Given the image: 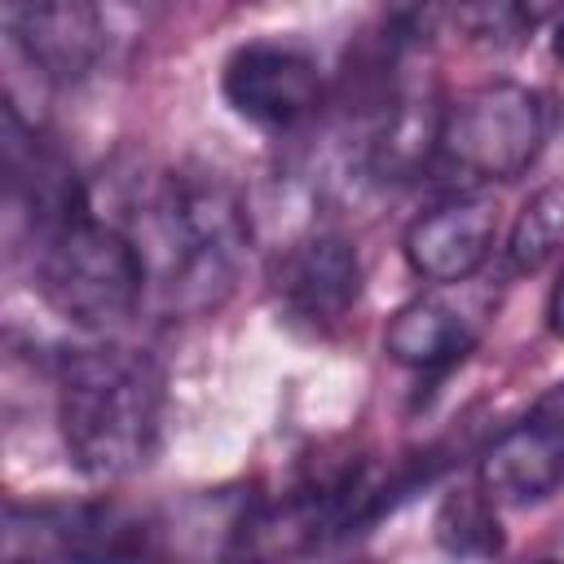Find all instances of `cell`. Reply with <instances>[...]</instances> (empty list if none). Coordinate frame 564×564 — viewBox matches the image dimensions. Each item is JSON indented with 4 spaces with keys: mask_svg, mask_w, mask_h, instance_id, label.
<instances>
[{
    "mask_svg": "<svg viewBox=\"0 0 564 564\" xmlns=\"http://www.w3.org/2000/svg\"><path fill=\"white\" fill-rule=\"evenodd\" d=\"M35 286L53 313L84 330H110L128 322L150 286L137 238L88 212L35 238Z\"/></svg>",
    "mask_w": 564,
    "mask_h": 564,
    "instance_id": "3",
    "label": "cell"
},
{
    "mask_svg": "<svg viewBox=\"0 0 564 564\" xmlns=\"http://www.w3.org/2000/svg\"><path fill=\"white\" fill-rule=\"evenodd\" d=\"M220 97L225 106L264 132L300 128L322 101V70L317 62L282 40H251L238 44L220 66Z\"/></svg>",
    "mask_w": 564,
    "mask_h": 564,
    "instance_id": "6",
    "label": "cell"
},
{
    "mask_svg": "<svg viewBox=\"0 0 564 564\" xmlns=\"http://www.w3.org/2000/svg\"><path fill=\"white\" fill-rule=\"evenodd\" d=\"M476 485L498 507H533L564 485V383L546 388L480 449Z\"/></svg>",
    "mask_w": 564,
    "mask_h": 564,
    "instance_id": "7",
    "label": "cell"
},
{
    "mask_svg": "<svg viewBox=\"0 0 564 564\" xmlns=\"http://www.w3.org/2000/svg\"><path fill=\"white\" fill-rule=\"evenodd\" d=\"M546 326L564 339V269H560L555 286H551V300H546Z\"/></svg>",
    "mask_w": 564,
    "mask_h": 564,
    "instance_id": "15",
    "label": "cell"
},
{
    "mask_svg": "<svg viewBox=\"0 0 564 564\" xmlns=\"http://www.w3.org/2000/svg\"><path fill=\"white\" fill-rule=\"evenodd\" d=\"M494 498L480 489L476 494H454L445 498L441 516H436V542L454 555H494L502 551V533H498V520H494Z\"/></svg>",
    "mask_w": 564,
    "mask_h": 564,
    "instance_id": "13",
    "label": "cell"
},
{
    "mask_svg": "<svg viewBox=\"0 0 564 564\" xmlns=\"http://www.w3.org/2000/svg\"><path fill=\"white\" fill-rule=\"evenodd\" d=\"M273 300L286 322L326 335L361 300V256L344 234L317 229L291 242L273 269Z\"/></svg>",
    "mask_w": 564,
    "mask_h": 564,
    "instance_id": "8",
    "label": "cell"
},
{
    "mask_svg": "<svg viewBox=\"0 0 564 564\" xmlns=\"http://www.w3.org/2000/svg\"><path fill=\"white\" fill-rule=\"evenodd\" d=\"M546 101L516 79H489L454 97L432 132L436 159L463 181H516L546 145Z\"/></svg>",
    "mask_w": 564,
    "mask_h": 564,
    "instance_id": "4",
    "label": "cell"
},
{
    "mask_svg": "<svg viewBox=\"0 0 564 564\" xmlns=\"http://www.w3.org/2000/svg\"><path fill=\"white\" fill-rule=\"evenodd\" d=\"M498 242V207L480 194H454L405 225L401 256L414 278L458 286L485 269Z\"/></svg>",
    "mask_w": 564,
    "mask_h": 564,
    "instance_id": "9",
    "label": "cell"
},
{
    "mask_svg": "<svg viewBox=\"0 0 564 564\" xmlns=\"http://www.w3.org/2000/svg\"><path fill=\"white\" fill-rule=\"evenodd\" d=\"M564 13V0H467V18L480 35H524L538 22Z\"/></svg>",
    "mask_w": 564,
    "mask_h": 564,
    "instance_id": "14",
    "label": "cell"
},
{
    "mask_svg": "<svg viewBox=\"0 0 564 564\" xmlns=\"http://www.w3.org/2000/svg\"><path fill=\"white\" fill-rule=\"evenodd\" d=\"M163 370L128 344L70 348L57 366V432L66 458L88 480L141 471L163 432Z\"/></svg>",
    "mask_w": 564,
    "mask_h": 564,
    "instance_id": "2",
    "label": "cell"
},
{
    "mask_svg": "<svg viewBox=\"0 0 564 564\" xmlns=\"http://www.w3.org/2000/svg\"><path fill=\"white\" fill-rule=\"evenodd\" d=\"M4 26L48 79L84 75L101 44L93 0H4Z\"/></svg>",
    "mask_w": 564,
    "mask_h": 564,
    "instance_id": "10",
    "label": "cell"
},
{
    "mask_svg": "<svg viewBox=\"0 0 564 564\" xmlns=\"http://www.w3.org/2000/svg\"><path fill=\"white\" fill-rule=\"evenodd\" d=\"M485 317L449 295H414L383 326V352L419 375H441L458 366L480 344Z\"/></svg>",
    "mask_w": 564,
    "mask_h": 564,
    "instance_id": "11",
    "label": "cell"
},
{
    "mask_svg": "<svg viewBox=\"0 0 564 564\" xmlns=\"http://www.w3.org/2000/svg\"><path fill=\"white\" fill-rule=\"evenodd\" d=\"M150 533L141 520L101 502H9L4 511V555L9 560H119L150 555Z\"/></svg>",
    "mask_w": 564,
    "mask_h": 564,
    "instance_id": "5",
    "label": "cell"
},
{
    "mask_svg": "<svg viewBox=\"0 0 564 564\" xmlns=\"http://www.w3.org/2000/svg\"><path fill=\"white\" fill-rule=\"evenodd\" d=\"M167 313L203 317L220 308L251 247V220L229 181L216 172H167L145 198L132 234Z\"/></svg>",
    "mask_w": 564,
    "mask_h": 564,
    "instance_id": "1",
    "label": "cell"
},
{
    "mask_svg": "<svg viewBox=\"0 0 564 564\" xmlns=\"http://www.w3.org/2000/svg\"><path fill=\"white\" fill-rule=\"evenodd\" d=\"M560 247H564V185H546L524 203L507 242V264L511 273H533Z\"/></svg>",
    "mask_w": 564,
    "mask_h": 564,
    "instance_id": "12",
    "label": "cell"
}]
</instances>
